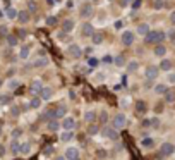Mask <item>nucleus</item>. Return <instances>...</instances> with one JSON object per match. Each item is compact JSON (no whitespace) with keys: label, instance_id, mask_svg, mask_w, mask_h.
Instances as JSON below:
<instances>
[{"label":"nucleus","instance_id":"obj_1","mask_svg":"<svg viewBox=\"0 0 175 160\" xmlns=\"http://www.w3.org/2000/svg\"><path fill=\"white\" fill-rule=\"evenodd\" d=\"M165 38H167V33L161 31V29H156V31H149L148 35H146V42H148V43H156V45H160V43L165 40Z\"/></svg>","mask_w":175,"mask_h":160},{"label":"nucleus","instance_id":"obj_2","mask_svg":"<svg viewBox=\"0 0 175 160\" xmlns=\"http://www.w3.org/2000/svg\"><path fill=\"white\" fill-rule=\"evenodd\" d=\"M136 40V33L131 31V29H124L122 35H120V42H122L124 47H131Z\"/></svg>","mask_w":175,"mask_h":160},{"label":"nucleus","instance_id":"obj_3","mask_svg":"<svg viewBox=\"0 0 175 160\" xmlns=\"http://www.w3.org/2000/svg\"><path fill=\"white\" fill-rule=\"evenodd\" d=\"M65 53L69 55L70 59H79L81 55H83V50H81V47L77 43H70V45H67V48H65Z\"/></svg>","mask_w":175,"mask_h":160},{"label":"nucleus","instance_id":"obj_4","mask_svg":"<svg viewBox=\"0 0 175 160\" xmlns=\"http://www.w3.org/2000/svg\"><path fill=\"white\" fill-rule=\"evenodd\" d=\"M79 33H81V36H84V38H91L93 36V33H95V26L91 24V22H83L79 26Z\"/></svg>","mask_w":175,"mask_h":160},{"label":"nucleus","instance_id":"obj_5","mask_svg":"<svg viewBox=\"0 0 175 160\" xmlns=\"http://www.w3.org/2000/svg\"><path fill=\"white\" fill-rule=\"evenodd\" d=\"M79 16L83 17V19H89V17L93 16V4H91V2H84V4L79 7Z\"/></svg>","mask_w":175,"mask_h":160},{"label":"nucleus","instance_id":"obj_6","mask_svg":"<svg viewBox=\"0 0 175 160\" xmlns=\"http://www.w3.org/2000/svg\"><path fill=\"white\" fill-rule=\"evenodd\" d=\"M160 153L163 155V157H172V155L175 153L173 143H170V141H165V143L160 146Z\"/></svg>","mask_w":175,"mask_h":160},{"label":"nucleus","instance_id":"obj_7","mask_svg":"<svg viewBox=\"0 0 175 160\" xmlns=\"http://www.w3.org/2000/svg\"><path fill=\"white\" fill-rule=\"evenodd\" d=\"M158 72H160V69L156 67V65H148V67L144 69V78H146L148 81H153V79L158 78Z\"/></svg>","mask_w":175,"mask_h":160},{"label":"nucleus","instance_id":"obj_8","mask_svg":"<svg viewBox=\"0 0 175 160\" xmlns=\"http://www.w3.org/2000/svg\"><path fill=\"white\" fill-rule=\"evenodd\" d=\"M60 128L65 129V131H72V129L76 128V119L72 117V115H65V117L62 119V124H60Z\"/></svg>","mask_w":175,"mask_h":160},{"label":"nucleus","instance_id":"obj_9","mask_svg":"<svg viewBox=\"0 0 175 160\" xmlns=\"http://www.w3.org/2000/svg\"><path fill=\"white\" fill-rule=\"evenodd\" d=\"M125 124H127V115H125V114L120 112V114H117L115 117H113V128L115 129H122Z\"/></svg>","mask_w":175,"mask_h":160},{"label":"nucleus","instance_id":"obj_10","mask_svg":"<svg viewBox=\"0 0 175 160\" xmlns=\"http://www.w3.org/2000/svg\"><path fill=\"white\" fill-rule=\"evenodd\" d=\"M60 28H62V33H72L74 31V28H76V21L74 19H70V17H67V19L62 21Z\"/></svg>","mask_w":175,"mask_h":160},{"label":"nucleus","instance_id":"obj_11","mask_svg":"<svg viewBox=\"0 0 175 160\" xmlns=\"http://www.w3.org/2000/svg\"><path fill=\"white\" fill-rule=\"evenodd\" d=\"M43 90V85H41V79H33L31 81V85H29V93L31 95H40Z\"/></svg>","mask_w":175,"mask_h":160},{"label":"nucleus","instance_id":"obj_12","mask_svg":"<svg viewBox=\"0 0 175 160\" xmlns=\"http://www.w3.org/2000/svg\"><path fill=\"white\" fill-rule=\"evenodd\" d=\"M65 158L67 160H77L79 158V148H76V146H67V150H65Z\"/></svg>","mask_w":175,"mask_h":160},{"label":"nucleus","instance_id":"obj_13","mask_svg":"<svg viewBox=\"0 0 175 160\" xmlns=\"http://www.w3.org/2000/svg\"><path fill=\"white\" fill-rule=\"evenodd\" d=\"M52 96H53V88H52V86H43L41 93H40V98H41V102H48Z\"/></svg>","mask_w":175,"mask_h":160},{"label":"nucleus","instance_id":"obj_14","mask_svg":"<svg viewBox=\"0 0 175 160\" xmlns=\"http://www.w3.org/2000/svg\"><path fill=\"white\" fill-rule=\"evenodd\" d=\"M31 55V45H22L21 48H19V59L21 60H28V57Z\"/></svg>","mask_w":175,"mask_h":160},{"label":"nucleus","instance_id":"obj_15","mask_svg":"<svg viewBox=\"0 0 175 160\" xmlns=\"http://www.w3.org/2000/svg\"><path fill=\"white\" fill-rule=\"evenodd\" d=\"M149 31H151V29H149V24H148V22H141V24H138V26H136V31H134V33H138L139 36H146Z\"/></svg>","mask_w":175,"mask_h":160},{"label":"nucleus","instance_id":"obj_16","mask_svg":"<svg viewBox=\"0 0 175 160\" xmlns=\"http://www.w3.org/2000/svg\"><path fill=\"white\" fill-rule=\"evenodd\" d=\"M17 21H19V24H28V22L31 21V14L28 11H19V14H17Z\"/></svg>","mask_w":175,"mask_h":160},{"label":"nucleus","instance_id":"obj_17","mask_svg":"<svg viewBox=\"0 0 175 160\" xmlns=\"http://www.w3.org/2000/svg\"><path fill=\"white\" fill-rule=\"evenodd\" d=\"M172 67H173V62L170 59H161V62H160V71H165V72H170L172 71Z\"/></svg>","mask_w":175,"mask_h":160},{"label":"nucleus","instance_id":"obj_18","mask_svg":"<svg viewBox=\"0 0 175 160\" xmlns=\"http://www.w3.org/2000/svg\"><path fill=\"white\" fill-rule=\"evenodd\" d=\"M153 53L156 55V57H163V59H165V55H167V47L160 43V45H156V47H154Z\"/></svg>","mask_w":175,"mask_h":160},{"label":"nucleus","instance_id":"obj_19","mask_svg":"<svg viewBox=\"0 0 175 160\" xmlns=\"http://www.w3.org/2000/svg\"><path fill=\"white\" fill-rule=\"evenodd\" d=\"M105 136L106 138H110L112 141H115V139L118 138V133H117L115 128H105Z\"/></svg>","mask_w":175,"mask_h":160},{"label":"nucleus","instance_id":"obj_20","mask_svg":"<svg viewBox=\"0 0 175 160\" xmlns=\"http://www.w3.org/2000/svg\"><path fill=\"white\" fill-rule=\"evenodd\" d=\"M125 67H127V72H129V74H134V72L139 69V62H138V60H129Z\"/></svg>","mask_w":175,"mask_h":160},{"label":"nucleus","instance_id":"obj_21","mask_svg":"<svg viewBox=\"0 0 175 160\" xmlns=\"http://www.w3.org/2000/svg\"><path fill=\"white\" fill-rule=\"evenodd\" d=\"M84 121L86 122H93V121H96V110L88 108V110L84 112Z\"/></svg>","mask_w":175,"mask_h":160},{"label":"nucleus","instance_id":"obj_22","mask_svg":"<svg viewBox=\"0 0 175 160\" xmlns=\"http://www.w3.org/2000/svg\"><path fill=\"white\" fill-rule=\"evenodd\" d=\"M65 114H67V107L65 105H58L57 108H55V119H64L65 117Z\"/></svg>","mask_w":175,"mask_h":160},{"label":"nucleus","instance_id":"obj_23","mask_svg":"<svg viewBox=\"0 0 175 160\" xmlns=\"http://www.w3.org/2000/svg\"><path fill=\"white\" fill-rule=\"evenodd\" d=\"M5 40H7V45H9V47H17V43H19V38L16 36V35H7L5 36Z\"/></svg>","mask_w":175,"mask_h":160},{"label":"nucleus","instance_id":"obj_24","mask_svg":"<svg viewBox=\"0 0 175 160\" xmlns=\"http://www.w3.org/2000/svg\"><path fill=\"white\" fill-rule=\"evenodd\" d=\"M91 43H93V45H101V43H103V35L95 31L93 36H91Z\"/></svg>","mask_w":175,"mask_h":160},{"label":"nucleus","instance_id":"obj_25","mask_svg":"<svg viewBox=\"0 0 175 160\" xmlns=\"http://www.w3.org/2000/svg\"><path fill=\"white\" fill-rule=\"evenodd\" d=\"M141 146H143L144 150H149L154 146V139L153 138H144L143 141H141Z\"/></svg>","mask_w":175,"mask_h":160},{"label":"nucleus","instance_id":"obj_26","mask_svg":"<svg viewBox=\"0 0 175 160\" xmlns=\"http://www.w3.org/2000/svg\"><path fill=\"white\" fill-rule=\"evenodd\" d=\"M113 64H115L117 67H124V65H127V60H125L124 55H117L115 59H113Z\"/></svg>","mask_w":175,"mask_h":160},{"label":"nucleus","instance_id":"obj_27","mask_svg":"<svg viewBox=\"0 0 175 160\" xmlns=\"http://www.w3.org/2000/svg\"><path fill=\"white\" fill-rule=\"evenodd\" d=\"M168 91V88H167V85H163V83H158V85L154 86V93L156 95H165Z\"/></svg>","mask_w":175,"mask_h":160},{"label":"nucleus","instance_id":"obj_28","mask_svg":"<svg viewBox=\"0 0 175 160\" xmlns=\"http://www.w3.org/2000/svg\"><path fill=\"white\" fill-rule=\"evenodd\" d=\"M47 128H48V131H52V133H55V131H58V129H60V122H57L55 119H53V121H48Z\"/></svg>","mask_w":175,"mask_h":160},{"label":"nucleus","instance_id":"obj_29","mask_svg":"<svg viewBox=\"0 0 175 160\" xmlns=\"http://www.w3.org/2000/svg\"><path fill=\"white\" fill-rule=\"evenodd\" d=\"M12 102V96L9 93H0V105H9Z\"/></svg>","mask_w":175,"mask_h":160},{"label":"nucleus","instance_id":"obj_30","mask_svg":"<svg viewBox=\"0 0 175 160\" xmlns=\"http://www.w3.org/2000/svg\"><path fill=\"white\" fill-rule=\"evenodd\" d=\"M72 138H74V133H72V131H64L62 136H60V141H62V143H67V141H70Z\"/></svg>","mask_w":175,"mask_h":160},{"label":"nucleus","instance_id":"obj_31","mask_svg":"<svg viewBox=\"0 0 175 160\" xmlns=\"http://www.w3.org/2000/svg\"><path fill=\"white\" fill-rule=\"evenodd\" d=\"M19 150H21V143H19L17 139H12V141H11V152L14 155H17V153H19Z\"/></svg>","mask_w":175,"mask_h":160},{"label":"nucleus","instance_id":"obj_32","mask_svg":"<svg viewBox=\"0 0 175 160\" xmlns=\"http://www.w3.org/2000/svg\"><path fill=\"white\" fill-rule=\"evenodd\" d=\"M21 155H29L31 153V143H21V150H19Z\"/></svg>","mask_w":175,"mask_h":160},{"label":"nucleus","instance_id":"obj_33","mask_svg":"<svg viewBox=\"0 0 175 160\" xmlns=\"http://www.w3.org/2000/svg\"><path fill=\"white\" fill-rule=\"evenodd\" d=\"M47 65H48V59H47V57H43V59L40 57V59L34 60V67H38V69H40V67H47Z\"/></svg>","mask_w":175,"mask_h":160},{"label":"nucleus","instance_id":"obj_34","mask_svg":"<svg viewBox=\"0 0 175 160\" xmlns=\"http://www.w3.org/2000/svg\"><path fill=\"white\" fill-rule=\"evenodd\" d=\"M136 110H138L139 114L146 112V102H144V100H138V103H136Z\"/></svg>","mask_w":175,"mask_h":160},{"label":"nucleus","instance_id":"obj_35","mask_svg":"<svg viewBox=\"0 0 175 160\" xmlns=\"http://www.w3.org/2000/svg\"><path fill=\"white\" fill-rule=\"evenodd\" d=\"M17 14H19V11H16V9H12V7H9V9H7V17H9L11 21L17 19Z\"/></svg>","mask_w":175,"mask_h":160},{"label":"nucleus","instance_id":"obj_36","mask_svg":"<svg viewBox=\"0 0 175 160\" xmlns=\"http://www.w3.org/2000/svg\"><path fill=\"white\" fill-rule=\"evenodd\" d=\"M165 102H167V103H173L175 102V93L173 91H167V93H165Z\"/></svg>","mask_w":175,"mask_h":160},{"label":"nucleus","instance_id":"obj_37","mask_svg":"<svg viewBox=\"0 0 175 160\" xmlns=\"http://www.w3.org/2000/svg\"><path fill=\"white\" fill-rule=\"evenodd\" d=\"M41 98H38V96H34V98H33L31 100V103H29V107H31V108H40V107H41Z\"/></svg>","mask_w":175,"mask_h":160},{"label":"nucleus","instance_id":"obj_38","mask_svg":"<svg viewBox=\"0 0 175 160\" xmlns=\"http://www.w3.org/2000/svg\"><path fill=\"white\" fill-rule=\"evenodd\" d=\"M100 62L101 60L98 59V57H89V59H88V65H89V67H98Z\"/></svg>","mask_w":175,"mask_h":160},{"label":"nucleus","instance_id":"obj_39","mask_svg":"<svg viewBox=\"0 0 175 160\" xmlns=\"http://www.w3.org/2000/svg\"><path fill=\"white\" fill-rule=\"evenodd\" d=\"M43 119H55V108H48L43 112Z\"/></svg>","mask_w":175,"mask_h":160},{"label":"nucleus","instance_id":"obj_40","mask_svg":"<svg viewBox=\"0 0 175 160\" xmlns=\"http://www.w3.org/2000/svg\"><path fill=\"white\" fill-rule=\"evenodd\" d=\"M100 133V128L96 126V124H89V128H88V134H91V136H95V134Z\"/></svg>","mask_w":175,"mask_h":160},{"label":"nucleus","instance_id":"obj_41","mask_svg":"<svg viewBox=\"0 0 175 160\" xmlns=\"http://www.w3.org/2000/svg\"><path fill=\"white\" fill-rule=\"evenodd\" d=\"M165 7V0H154L153 2V9L154 11H161Z\"/></svg>","mask_w":175,"mask_h":160},{"label":"nucleus","instance_id":"obj_42","mask_svg":"<svg viewBox=\"0 0 175 160\" xmlns=\"http://www.w3.org/2000/svg\"><path fill=\"white\" fill-rule=\"evenodd\" d=\"M93 81H96V83H101V81H105V72H96V76L93 78Z\"/></svg>","mask_w":175,"mask_h":160},{"label":"nucleus","instance_id":"obj_43","mask_svg":"<svg viewBox=\"0 0 175 160\" xmlns=\"http://www.w3.org/2000/svg\"><path fill=\"white\" fill-rule=\"evenodd\" d=\"M7 86H9V90H16L17 86H19V81H17V79H11L9 83H7Z\"/></svg>","mask_w":175,"mask_h":160},{"label":"nucleus","instance_id":"obj_44","mask_svg":"<svg viewBox=\"0 0 175 160\" xmlns=\"http://www.w3.org/2000/svg\"><path fill=\"white\" fill-rule=\"evenodd\" d=\"M100 60L103 62V64H113V57H112V55H105V57L100 59Z\"/></svg>","mask_w":175,"mask_h":160},{"label":"nucleus","instance_id":"obj_45","mask_svg":"<svg viewBox=\"0 0 175 160\" xmlns=\"http://www.w3.org/2000/svg\"><path fill=\"white\" fill-rule=\"evenodd\" d=\"M96 157H100V158H105V157H106V152H105V150H96Z\"/></svg>","mask_w":175,"mask_h":160},{"label":"nucleus","instance_id":"obj_46","mask_svg":"<svg viewBox=\"0 0 175 160\" xmlns=\"http://www.w3.org/2000/svg\"><path fill=\"white\" fill-rule=\"evenodd\" d=\"M21 133H22L21 129H16V131H12V133H11L12 139H16V138H19V136H21Z\"/></svg>","mask_w":175,"mask_h":160},{"label":"nucleus","instance_id":"obj_47","mask_svg":"<svg viewBox=\"0 0 175 160\" xmlns=\"http://www.w3.org/2000/svg\"><path fill=\"white\" fill-rule=\"evenodd\" d=\"M0 36H7V26H5V24L0 26Z\"/></svg>","mask_w":175,"mask_h":160},{"label":"nucleus","instance_id":"obj_48","mask_svg":"<svg viewBox=\"0 0 175 160\" xmlns=\"http://www.w3.org/2000/svg\"><path fill=\"white\" fill-rule=\"evenodd\" d=\"M167 36H168V38H170V40H172V42H173V43H175V29H170V31H168V33H167Z\"/></svg>","mask_w":175,"mask_h":160},{"label":"nucleus","instance_id":"obj_49","mask_svg":"<svg viewBox=\"0 0 175 160\" xmlns=\"http://www.w3.org/2000/svg\"><path fill=\"white\" fill-rule=\"evenodd\" d=\"M151 128H154V129H156V128H160V121H158L156 117H154V119H151Z\"/></svg>","mask_w":175,"mask_h":160},{"label":"nucleus","instance_id":"obj_50","mask_svg":"<svg viewBox=\"0 0 175 160\" xmlns=\"http://www.w3.org/2000/svg\"><path fill=\"white\" fill-rule=\"evenodd\" d=\"M141 4H143V0H134V2H132V9H139Z\"/></svg>","mask_w":175,"mask_h":160},{"label":"nucleus","instance_id":"obj_51","mask_svg":"<svg viewBox=\"0 0 175 160\" xmlns=\"http://www.w3.org/2000/svg\"><path fill=\"white\" fill-rule=\"evenodd\" d=\"M134 0H120V4H122V7H129L131 4H132Z\"/></svg>","mask_w":175,"mask_h":160},{"label":"nucleus","instance_id":"obj_52","mask_svg":"<svg viewBox=\"0 0 175 160\" xmlns=\"http://www.w3.org/2000/svg\"><path fill=\"white\" fill-rule=\"evenodd\" d=\"M65 7H67V9H74V0H67V2H65Z\"/></svg>","mask_w":175,"mask_h":160},{"label":"nucleus","instance_id":"obj_53","mask_svg":"<svg viewBox=\"0 0 175 160\" xmlns=\"http://www.w3.org/2000/svg\"><path fill=\"white\" fill-rule=\"evenodd\" d=\"M170 22H172V24L175 26V11L170 12Z\"/></svg>","mask_w":175,"mask_h":160},{"label":"nucleus","instance_id":"obj_54","mask_svg":"<svg viewBox=\"0 0 175 160\" xmlns=\"http://www.w3.org/2000/svg\"><path fill=\"white\" fill-rule=\"evenodd\" d=\"M168 83H172V85L175 83V74H173V72H170V74H168Z\"/></svg>","mask_w":175,"mask_h":160},{"label":"nucleus","instance_id":"obj_55","mask_svg":"<svg viewBox=\"0 0 175 160\" xmlns=\"http://www.w3.org/2000/svg\"><path fill=\"white\" fill-rule=\"evenodd\" d=\"M53 19H55V17H48V21H47V24H48V26H52L53 22H57V21H53Z\"/></svg>","mask_w":175,"mask_h":160},{"label":"nucleus","instance_id":"obj_56","mask_svg":"<svg viewBox=\"0 0 175 160\" xmlns=\"http://www.w3.org/2000/svg\"><path fill=\"white\" fill-rule=\"evenodd\" d=\"M120 105H129V98H122V100H120Z\"/></svg>","mask_w":175,"mask_h":160},{"label":"nucleus","instance_id":"obj_57","mask_svg":"<svg viewBox=\"0 0 175 160\" xmlns=\"http://www.w3.org/2000/svg\"><path fill=\"white\" fill-rule=\"evenodd\" d=\"M29 9H31V11H36V4H34V2H29Z\"/></svg>","mask_w":175,"mask_h":160},{"label":"nucleus","instance_id":"obj_58","mask_svg":"<svg viewBox=\"0 0 175 160\" xmlns=\"http://www.w3.org/2000/svg\"><path fill=\"white\" fill-rule=\"evenodd\" d=\"M12 114H14V115H19V107H14V108H12Z\"/></svg>","mask_w":175,"mask_h":160},{"label":"nucleus","instance_id":"obj_59","mask_svg":"<svg viewBox=\"0 0 175 160\" xmlns=\"http://www.w3.org/2000/svg\"><path fill=\"white\" fill-rule=\"evenodd\" d=\"M5 153V148H4V146H2V145H0V157H2V155Z\"/></svg>","mask_w":175,"mask_h":160},{"label":"nucleus","instance_id":"obj_60","mask_svg":"<svg viewBox=\"0 0 175 160\" xmlns=\"http://www.w3.org/2000/svg\"><path fill=\"white\" fill-rule=\"evenodd\" d=\"M57 160H65V158H62V157H58V158Z\"/></svg>","mask_w":175,"mask_h":160},{"label":"nucleus","instance_id":"obj_61","mask_svg":"<svg viewBox=\"0 0 175 160\" xmlns=\"http://www.w3.org/2000/svg\"><path fill=\"white\" fill-rule=\"evenodd\" d=\"M0 136H2V128H0Z\"/></svg>","mask_w":175,"mask_h":160}]
</instances>
